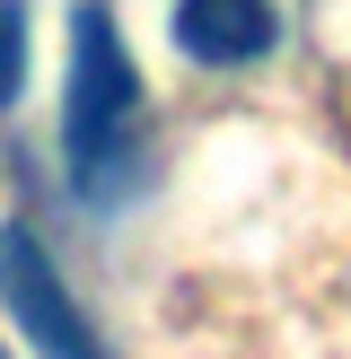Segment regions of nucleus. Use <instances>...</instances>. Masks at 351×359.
<instances>
[{
  "label": "nucleus",
  "mask_w": 351,
  "mask_h": 359,
  "mask_svg": "<svg viewBox=\"0 0 351 359\" xmlns=\"http://www.w3.org/2000/svg\"><path fill=\"white\" fill-rule=\"evenodd\" d=\"M62 158L79 202H123L140 184V62L105 0L70 9V70H62Z\"/></svg>",
  "instance_id": "f257e3e1"
},
{
  "label": "nucleus",
  "mask_w": 351,
  "mask_h": 359,
  "mask_svg": "<svg viewBox=\"0 0 351 359\" xmlns=\"http://www.w3.org/2000/svg\"><path fill=\"white\" fill-rule=\"evenodd\" d=\"M0 307L18 316V333H27L44 359H105V342L88 333V316L70 307L62 272H53V255L35 245V228H0Z\"/></svg>",
  "instance_id": "f03ea898"
},
{
  "label": "nucleus",
  "mask_w": 351,
  "mask_h": 359,
  "mask_svg": "<svg viewBox=\"0 0 351 359\" xmlns=\"http://www.w3.org/2000/svg\"><path fill=\"white\" fill-rule=\"evenodd\" d=\"M167 27H176V53L202 62V70H246L281 44L272 0H176Z\"/></svg>",
  "instance_id": "7ed1b4c3"
},
{
  "label": "nucleus",
  "mask_w": 351,
  "mask_h": 359,
  "mask_svg": "<svg viewBox=\"0 0 351 359\" xmlns=\"http://www.w3.org/2000/svg\"><path fill=\"white\" fill-rule=\"evenodd\" d=\"M27 88V0H0V105Z\"/></svg>",
  "instance_id": "20e7f679"
}]
</instances>
